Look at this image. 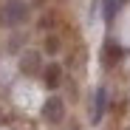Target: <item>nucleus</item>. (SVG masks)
Returning <instances> with one entry per match:
<instances>
[{
  "label": "nucleus",
  "mask_w": 130,
  "mask_h": 130,
  "mask_svg": "<svg viewBox=\"0 0 130 130\" xmlns=\"http://www.w3.org/2000/svg\"><path fill=\"white\" fill-rule=\"evenodd\" d=\"M28 17V9H26V3L23 0H9V3L3 6V20L6 23H23V20Z\"/></svg>",
  "instance_id": "nucleus-1"
},
{
  "label": "nucleus",
  "mask_w": 130,
  "mask_h": 130,
  "mask_svg": "<svg viewBox=\"0 0 130 130\" xmlns=\"http://www.w3.org/2000/svg\"><path fill=\"white\" fill-rule=\"evenodd\" d=\"M42 116H45V122H51V124L62 122V119H65V105H62V99H59V96L45 99V105H42Z\"/></svg>",
  "instance_id": "nucleus-2"
},
{
  "label": "nucleus",
  "mask_w": 130,
  "mask_h": 130,
  "mask_svg": "<svg viewBox=\"0 0 130 130\" xmlns=\"http://www.w3.org/2000/svg\"><path fill=\"white\" fill-rule=\"evenodd\" d=\"M105 107H107V88L99 85L96 93H93V113H91V124H99L105 116Z\"/></svg>",
  "instance_id": "nucleus-3"
},
{
  "label": "nucleus",
  "mask_w": 130,
  "mask_h": 130,
  "mask_svg": "<svg viewBox=\"0 0 130 130\" xmlns=\"http://www.w3.org/2000/svg\"><path fill=\"white\" fill-rule=\"evenodd\" d=\"M20 71L23 74H37L40 71V54L37 51H26L20 57Z\"/></svg>",
  "instance_id": "nucleus-4"
},
{
  "label": "nucleus",
  "mask_w": 130,
  "mask_h": 130,
  "mask_svg": "<svg viewBox=\"0 0 130 130\" xmlns=\"http://www.w3.org/2000/svg\"><path fill=\"white\" fill-rule=\"evenodd\" d=\"M59 76H62V68H59V65H48V68L42 71V82H45V88L57 91V88H59V82H62Z\"/></svg>",
  "instance_id": "nucleus-5"
},
{
  "label": "nucleus",
  "mask_w": 130,
  "mask_h": 130,
  "mask_svg": "<svg viewBox=\"0 0 130 130\" xmlns=\"http://www.w3.org/2000/svg\"><path fill=\"white\" fill-rule=\"evenodd\" d=\"M124 0H105V23H110V20L119 14V6Z\"/></svg>",
  "instance_id": "nucleus-6"
}]
</instances>
